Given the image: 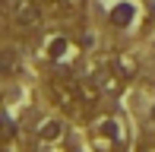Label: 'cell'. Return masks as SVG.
I'll return each mask as SVG.
<instances>
[{
	"instance_id": "cell-10",
	"label": "cell",
	"mask_w": 155,
	"mask_h": 152,
	"mask_svg": "<svg viewBox=\"0 0 155 152\" xmlns=\"http://www.w3.org/2000/svg\"><path fill=\"white\" fill-rule=\"evenodd\" d=\"M25 152H41V149H25Z\"/></svg>"
},
{
	"instance_id": "cell-1",
	"label": "cell",
	"mask_w": 155,
	"mask_h": 152,
	"mask_svg": "<svg viewBox=\"0 0 155 152\" xmlns=\"http://www.w3.org/2000/svg\"><path fill=\"white\" fill-rule=\"evenodd\" d=\"M41 92L51 101V108H57L67 121H82V124L92 114L101 111V98H104L89 76H76L67 67L45 70V76H41Z\"/></svg>"
},
{
	"instance_id": "cell-3",
	"label": "cell",
	"mask_w": 155,
	"mask_h": 152,
	"mask_svg": "<svg viewBox=\"0 0 155 152\" xmlns=\"http://www.w3.org/2000/svg\"><path fill=\"white\" fill-rule=\"evenodd\" d=\"M86 143L92 152H130V124L117 111H98L86 121Z\"/></svg>"
},
{
	"instance_id": "cell-7",
	"label": "cell",
	"mask_w": 155,
	"mask_h": 152,
	"mask_svg": "<svg viewBox=\"0 0 155 152\" xmlns=\"http://www.w3.org/2000/svg\"><path fill=\"white\" fill-rule=\"evenodd\" d=\"M19 70H22V57H19V51L13 45H6L3 48V76L6 79H16Z\"/></svg>"
},
{
	"instance_id": "cell-2",
	"label": "cell",
	"mask_w": 155,
	"mask_h": 152,
	"mask_svg": "<svg viewBox=\"0 0 155 152\" xmlns=\"http://www.w3.org/2000/svg\"><path fill=\"white\" fill-rule=\"evenodd\" d=\"M86 76L98 86L101 95H120L139 76V60H136V54H130V51H108V54H101V57L92 60V67H89Z\"/></svg>"
},
{
	"instance_id": "cell-5",
	"label": "cell",
	"mask_w": 155,
	"mask_h": 152,
	"mask_svg": "<svg viewBox=\"0 0 155 152\" xmlns=\"http://www.w3.org/2000/svg\"><path fill=\"white\" fill-rule=\"evenodd\" d=\"M67 127L63 121H51V117H41L38 127H35V149L41 152H67Z\"/></svg>"
},
{
	"instance_id": "cell-4",
	"label": "cell",
	"mask_w": 155,
	"mask_h": 152,
	"mask_svg": "<svg viewBox=\"0 0 155 152\" xmlns=\"http://www.w3.org/2000/svg\"><path fill=\"white\" fill-rule=\"evenodd\" d=\"M6 25H10V35H16L19 41L38 38L48 25L45 3L41 0H10L6 3Z\"/></svg>"
},
{
	"instance_id": "cell-9",
	"label": "cell",
	"mask_w": 155,
	"mask_h": 152,
	"mask_svg": "<svg viewBox=\"0 0 155 152\" xmlns=\"http://www.w3.org/2000/svg\"><path fill=\"white\" fill-rule=\"evenodd\" d=\"M67 152H79V149H67ZM89 152H92V149H89Z\"/></svg>"
},
{
	"instance_id": "cell-6",
	"label": "cell",
	"mask_w": 155,
	"mask_h": 152,
	"mask_svg": "<svg viewBox=\"0 0 155 152\" xmlns=\"http://www.w3.org/2000/svg\"><path fill=\"white\" fill-rule=\"evenodd\" d=\"M48 10V16L54 22H76V19L86 16V6L89 0H41Z\"/></svg>"
},
{
	"instance_id": "cell-8",
	"label": "cell",
	"mask_w": 155,
	"mask_h": 152,
	"mask_svg": "<svg viewBox=\"0 0 155 152\" xmlns=\"http://www.w3.org/2000/svg\"><path fill=\"white\" fill-rule=\"evenodd\" d=\"M133 152H155V130H146V133L136 140Z\"/></svg>"
}]
</instances>
